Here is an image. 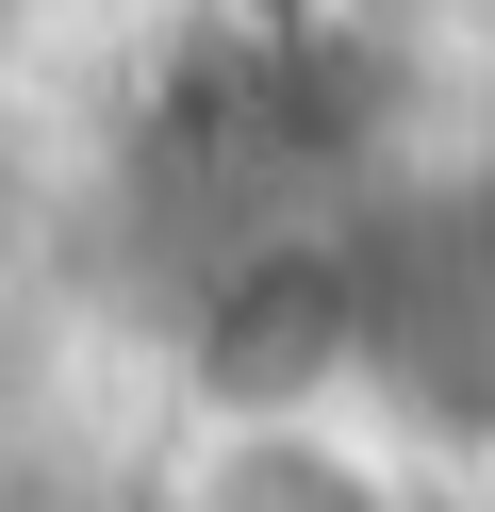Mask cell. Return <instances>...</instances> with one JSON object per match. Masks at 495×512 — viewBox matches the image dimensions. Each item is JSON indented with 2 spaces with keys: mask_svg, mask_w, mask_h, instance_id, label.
<instances>
[{
  "mask_svg": "<svg viewBox=\"0 0 495 512\" xmlns=\"http://www.w3.org/2000/svg\"><path fill=\"white\" fill-rule=\"evenodd\" d=\"M182 512H413L396 496V446L347 430V397L281 380V397H231L182 463Z\"/></svg>",
  "mask_w": 495,
  "mask_h": 512,
  "instance_id": "6da1fadb",
  "label": "cell"
}]
</instances>
